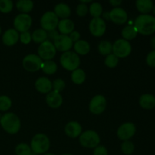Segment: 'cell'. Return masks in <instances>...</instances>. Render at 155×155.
I'll use <instances>...</instances> for the list:
<instances>
[{
    "instance_id": "49",
    "label": "cell",
    "mask_w": 155,
    "mask_h": 155,
    "mask_svg": "<svg viewBox=\"0 0 155 155\" xmlns=\"http://www.w3.org/2000/svg\"><path fill=\"white\" fill-rule=\"evenodd\" d=\"M61 155H72V154H61Z\"/></svg>"
},
{
    "instance_id": "38",
    "label": "cell",
    "mask_w": 155,
    "mask_h": 155,
    "mask_svg": "<svg viewBox=\"0 0 155 155\" xmlns=\"http://www.w3.org/2000/svg\"><path fill=\"white\" fill-rule=\"evenodd\" d=\"M89 12V7H88L87 5L86 4H81L79 5L77 8V14L78 16L80 17H84L87 15V13Z\"/></svg>"
},
{
    "instance_id": "31",
    "label": "cell",
    "mask_w": 155,
    "mask_h": 155,
    "mask_svg": "<svg viewBox=\"0 0 155 155\" xmlns=\"http://www.w3.org/2000/svg\"><path fill=\"white\" fill-rule=\"evenodd\" d=\"M89 13L93 17V18H100L102 15V6L98 2H93L89 6Z\"/></svg>"
},
{
    "instance_id": "15",
    "label": "cell",
    "mask_w": 155,
    "mask_h": 155,
    "mask_svg": "<svg viewBox=\"0 0 155 155\" xmlns=\"http://www.w3.org/2000/svg\"><path fill=\"white\" fill-rule=\"evenodd\" d=\"M110 20L116 24H124L128 19L127 12L121 8L116 7L110 12Z\"/></svg>"
},
{
    "instance_id": "51",
    "label": "cell",
    "mask_w": 155,
    "mask_h": 155,
    "mask_svg": "<svg viewBox=\"0 0 155 155\" xmlns=\"http://www.w3.org/2000/svg\"><path fill=\"white\" fill-rule=\"evenodd\" d=\"M1 117H2V115H1V113H0V119H1Z\"/></svg>"
},
{
    "instance_id": "39",
    "label": "cell",
    "mask_w": 155,
    "mask_h": 155,
    "mask_svg": "<svg viewBox=\"0 0 155 155\" xmlns=\"http://www.w3.org/2000/svg\"><path fill=\"white\" fill-rule=\"evenodd\" d=\"M19 39L23 44L27 45V44L30 43L32 40L31 34H30V33L29 31L24 32V33H21Z\"/></svg>"
},
{
    "instance_id": "43",
    "label": "cell",
    "mask_w": 155,
    "mask_h": 155,
    "mask_svg": "<svg viewBox=\"0 0 155 155\" xmlns=\"http://www.w3.org/2000/svg\"><path fill=\"white\" fill-rule=\"evenodd\" d=\"M58 31H56L55 30H51V31H49L48 33V37L50 38V39H51V40L54 41V39H55V38L57 37L58 36Z\"/></svg>"
},
{
    "instance_id": "10",
    "label": "cell",
    "mask_w": 155,
    "mask_h": 155,
    "mask_svg": "<svg viewBox=\"0 0 155 155\" xmlns=\"http://www.w3.org/2000/svg\"><path fill=\"white\" fill-rule=\"evenodd\" d=\"M22 63L23 67L26 71L29 72H36L41 69L42 61L39 55L30 54L24 57Z\"/></svg>"
},
{
    "instance_id": "42",
    "label": "cell",
    "mask_w": 155,
    "mask_h": 155,
    "mask_svg": "<svg viewBox=\"0 0 155 155\" xmlns=\"http://www.w3.org/2000/svg\"><path fill=\"white\" fill-rule=\"evenodd\" d=\"M69 37H70V39H71V41H72L73 42H77V41L80 40V33H79V32L74 30V31H73L72 33L70 34Z\"/></svg>"
},
{
    "instance_id": "4",
    "label": "cell",
    "mask_w": 155,
    "mask_h": 155,
    "mask_svg": "<svg viewBox=\"0 0 155 155\" xmlns=\"http://www.w3.org/2000/svg\"><path fill=\"white\" fill-rule=\"evenodd\" d=\"M60 62L61 66L65 70L74 71L78 69V67L80 64V59L77 53L68 51L61 54L60 58Z\"/></svg>"
},
{
    "instance_id": "32",
    "label": "cell",
    "mask_w": 155,
    "mask_h": 155,
    "mask_svg": "<svg viewBox=\"0 0 155 155\" xmlns=\"http://www.w3.org/2000/svg\"><path fill=\"white\" fill-rule=\"evenodd\" d=\"M32 150L26 143H21L15 148V154L17 155H31Z\"/></svg>"
},
{
    "instance_id": "7",
    "label": "cell",
    "mask_w": 155,
    "mask_h": 155,
    "mask_svg": "<svg viewBox=\"0 0 155 155\" xmlns=\"http://www.w3.org/2000/svg\"><path fill=\"white\" fill-rule=\"evenodd\" d=\"M59 23V19L57 15L53 12H46L43 14L40 20L42 29L45 31H51L55 30Z\"/></svg>"
},
{
    "instance_id": "47",
    "label": "cell",
    "mask_w": 155,
    "mask_h": 155,
    "mask_svg": "<svg viewBox=\"0 0 155 155\" xmlns=\"http://www.w3.org/2000/svg\"><path fill=\"white\" fill-rule=\"evenodd\" d=\"M43 155H55V154H52V153H45V154H44Z\"/></svg>"
},
{
    "instance_id": "12",
    "label": "cell",
    "mask_w": 155,
    "mask_h": 155,
    "mask_svg": "<svg viewBox=\"0 0 155 155\" xmlns=\"http://www.w3.org/2000/svg\"><path fill=\"white\" fill-rule=\"evenodd\" d=\"M89 31L92 36L100 37L103 36L106 31V24L101 18H92L89 23Z\"/></svg>"
},
{
    "instance_id": "48",
    "label": "cell",
    "mask_w": 155,
    "mask_h": 155,
    "mask_svg": "<svg viewBox=\"0 0 155 155\" xmlns=\"http://www.w3.org/2000/svg\"><path fill=\"white\" fill-rule=\"evenodd\" d=\"M153 13H154V15H155V6H154V7H153Z\"/></svg>"
},
{
    "instance_id": "1",
    "label": "cell",
    "mask_w": 155,
    "mask_h": 155,
    "mask_svg": "<svg viewBox=\"0 0 155 155\" xmlns=\"http://www.w3.org/2000/svg\"><path fill=\"white\" fill-rule=\"evenodd\" d=\"M134 24L138 33L142 35L148 36L155 32V18L152 15H139L136 18Z\"/></svg>"
},
{
    "instance_id": "30",
    "label": "cell",
    "mask_w": 155,
    "mask_h": 155,
    "mask_svg": "<svg viewBox=\"0 0 155 155\" xmlns=\"http://www.w3.org/2000/svg\"><path fill=\"white\" fill-rule=\"evenodd\" d=\"M98 51L104 56H107L112 52V44L109 41H101L98 45Z\"/></svg>"
},
{
    "instance_id": "34",
    "label": "cell",
    "mask_w": 155,
    "mask_h": 155,
    "mask_svg": "<svg viewBox=\"0 0 155 155\" xmlns=\"http://www.w3.org/2000/svg\"><path fill=\"white\" fill-rule=\"evenodd\" d=\"M13 2L11 0H0V12L8 14L13 9Z\"/></svg>"
},
{
    "instance_id": "21",
    "label": "cell",
    "mask_w": 155,
    "mask_h": 155,
    "mask_svg": "<svg viewBox=\"0 0 155 155\" xmlns=\"http://www.w3.org/2000/svg\"><path fill=\"white\" fill-rule=\"evenodd\" d=\"M54 13L57 15L58 18L62 19H68L71 14V8L65 3H59L54 7Z\"/></svg>"
},
{
    "instance_id": "17",
    "label": "cell",
    "mask_w": 155,
    "mask_h": 155,
    "mask_svg": "<svg viewBox=\"0 0 155 155\" xmlns=\"http://www.w3.org/2000/svg\"><path fill=\"white\" fill-rule=\"evenodd\" d=\"M45 101L50 107L55 109L58 108L63 103V98L59 92L53 91V92H50L49 93L47 94Z\"/></svg>"
},
{
    "instance_id": "41",
    "label": "cell",
    "mask_w": 155,
    "mask_h": 155,
    "mask_svg": "<svg viewBox=\"0 0 155 155\" xmlns=\"http://www.w3.org/2000/svg\"><path fill=\"white\" fill-rule=\"evenodd\" d=\"M93 155H108V151L104 146L98 145L94 149Z\"/></svg>"
},
{
    "instance_id": "3",
    "label": "cell",
    "mask_w": 155,
    "mask_h": 155,
    "mask_svg": "<svg viewBox=\"0 0 155 155\" xmlns=\"http://www.w3.org/2000/svg\"><path fill=\"white\" fill-rule=\"evenodd\" d=\"M50 148V141L46 135L38 133L35 135L31 140L30 148L35 154H45Z\"/></svg>"
},
{
    "instance_id": "36",
    "label": "cell",
    "mask_w": 155,
    "mask_h": 155,
    "mask_svg": "<svg viewBox=\"0 0 155 155\" xmlns=\"http://www.w3.org/2000/svg\"><path fill=\"white\" fill-rule=\"evenodd\" d=\"M135 149L134 144L130 141H125L121 145V151L126 155H130L133 153Z\"/></svg>"
},
{
    "instance_id": "45",
    "label": "cell",
    "mask_w": 155,
    "mask_h": 155,
    "mask_svg": "<svg viewBox=\"0 0 155 155\" xmlns=\"http://www.w3.org/2000/svg\"><path fill=\"white\" fill-rule=\"evenodd\" d=\"M103 18H105L106 20H110V14H109V12L108 13L105 12V13L103 14Z\"/></svg>"
},
{
    "instance_id": "25",
    "label": "cell",
    "mask_w": 155,
    "mask_h": 155,
    "mask_svg": "<svg viewBox=\"0 0 155 155\" xmlns=\"http://www.w3.org/2000/svg\"><path fill=\"white\" fill-rule=\"evenodd\" d=\"M16 8L22 14H28L33 8V2L31 0H19L16 2Z\"/></svg>"
},
{
    "instance_id": "50",
    "label": "cell",
    "mask_w": 155,
    "mask_h": 155,
    "mask_svg": "<svg viewBox=\"0 0 155 155\" xmlns=\"http://www.w3.org/2000/svg\"><path fill=\"white\" fill-rule=\"evenodd\" d=\"M1 33H2V28L1 27H0V34H1Z\"/></svg>"
},
{
    "instance_id": "37",
    "label": "cell",
    "mask_w": 155,
    "mask_h": 155,
    "mask_svg": "<svg viewBox=\"0 0 155 155\" xmlns=\"http://www.w3.org/2000/svg\"><path fill=\"white\" fill-rule=\"evenodd\" d=\"M66 86V84H65V82L62 79H56V80H54L52 83V88L54 89V92H60L61 91L64 90V89Z\"/></svg>"
},
{
    "instance_id": "33",
    "label": "cell",
    "mask_w": 155,
    "mask_h": 155,
    "mask_svg": "<svg viewBox=\"0 0 155 155\" xmlns=\"http://www.w3.org/2000/svg\"><path fill=\"white\" fill-rule=\"evenodd\" d=\"M12 100L7 95H0V111H7L12 107Z\"/></svg>"
},
{
    "instance_id": "13",
    "label": "cell",
    "mask_w": 155,
    "mask_h": 155,
    "mask_svg": "<svg viewBox=\"0 0 155 155\" xmlns=\"http://www.w3.org/2000/svg\"><path fill=\"white\" fill-rule=\"evenodd\" d=\"M136 131V126L133 123H125L118 128L117 135L120 140L129 141L135 135Z\"/></svg>"
},
{
    "instance_id": "8",
    "label": "cell",
    "mask_w": 155,
    "mask_h": 155,
    "mask_svg": "<svg viewBox=\"0 0 155 155\" xmlns=\"http://www.w3.org/2000/svg\"><path fill=\"white\" fill-rule=\"evenodd\" d=\"M38 54L42 60L51 61L56 54V48L54 44L48 40L41 43L38 48Z\"/></svg>"
},
{
    "instance_id": "16",
    "label": "cell",
    "mask_w": 155,
    "mask_h": 155,
    "mask_svg": "<svg viewBox=\"0 0 155 155\" xmlns=\"http://www.w3.org/2000/svg\"><path fill=\"white\" fill-rule=\"evenodd\" d=\"M20 36L18 34V32L15 29H8L5 30L2 35V40L4 45L7 46H12L15 45L19 40Z\"/></svg>"
},
{
    "instance_id": "24",
    "label": "cell",
    "mask_w": 155,
    "mask_h": 155,
    "mask_svg": "<svg viewBox=\"0 0 155 155\" xmlns=\"http://www.w3.org/2000/svg\"><path fill=\"white\" fill-rule=\"evenodd\" d=\"M74 50L77 54L86 55L90 51V45L86 40H79L74 43Z\"/></svg>"
},
{
    "instance_id": "14",
    "label": "cell",
    "mask_w": 155,
    "mask_h": 155,
    "mask_svg": "<svg viewBox=\"0 0 155 155\" xmlns=\"http://www.w3.org/2000/svg\"><path fill=\"white\" fill-rule=\"evenodd\" d=\"M53 44H54L56 50L59 51H63V52L70 51V49L73 46V42L70 39L69 36L62 34L58 35L55 38Z\"/></svg>"
},
{
    "instance_id": "9",
    "label": "cell",
    "mask_w": 155,
    "mask_h": 155,
    "mask_svg": "<svg viewBox=\"0 0 155 155\" xmlns=\"http://www.w3.org/2000/svg\"><path fill=\"white\" fill-rule=\"evenodd\" d=\"M32 18L28 14H19L14 20L15 30L21 33L28 31L32 25Z\"/></svg>"
},
{
    "instance_id": "29",
    "label": "cell",
    "mask_w": 155,
    "mask_h": 155,
    "mask_svg": "<svg viewBox=\"0 0 155 155\" xmlns=\"http://www.w3.org/2000/svg\"><path fill=\"white\" fill-rule=\"evenodd\" d=\"M71 80L75 84H82L86 80V73L84 72L83 70L78 68V69L75 70L72 72V74H71Z\"/></svg>"
},
{
    "instance_id": "5",
    "label": "cell",
    "mask_w": 155,
    "mask_h": 155,
    "mask_svg": "<svg viewBox=\"0 0 155 155\" xmlns=\"http://www.w3.org/2000/svg\"><path fill=\"white\" fill-rule=\"evenodd\" d=\"M80 143L86 148H95L100 143V137L96 132L87 130L81 133L80 136Z\"/></svg>"
},
{
    "instance_id": "18",
    "label": "cell",
    "mask_w": 155,
    "mask_h": 155,
    "mask_svg": "<svg viewBox=\"0 0 155 155\" xmlns=\"http://www.w3.org/2000/svg\"><path fill=\"white\" fill-rule=\"evenodd\" d=\"M35 88L41 93H49L52 89V83L46 77H40L35 82Z\"/></svg>"
},
{
    "instance_id": "20",
    "label": "cell",
    "mask_w": 155,
    "mask_h": 155,
    "mask_svg": "<svg viewBox=\"0 0 155 155\" xmlns=\"http://www.w3.org/2000/svg\"><path fill=\"white\" fill-rule=\"evenodd\" d=\"M59 32L62 35L71 34L74 30V24L71 20L70 19H62L59 21L58 25Z\"/></svg>"
},
{
    "instance_id": "26",
    "label": "cell",
    "mask_w": 155,
    "mask_h": 155,
    "mask_svg": "<svg viewBox=\"0 0 155 155\" xmlns=\"http://www.w3.org/2000/svg\"><path fill=\"white\" fill-rule=\"evenodd\" d=\"M137 33L138 32L134 26L128 25L123 29L121 34H122L124 39L129 41L135 39L136 37V36H137Z\"/></svg>"
},
{
    "instance_id": "27",
    "label": "cell",
    "mask_w": 155,
    "mask_h": 155,
    "mask_svg": "<svg viewBox=\"0 0 155 155\" xmlns=\"http://www.w3.org/2000/svg\"><path fill=\"white\" fill-rule=\"evenodd\" d=\"M32 40L36 43H42L45 41H46L48 38V33L43 29H37L35 30L31 35Z\"/></svg>"
},
{
    "instance_id": "11",
    "label": "cell",
    "mask_w": 155,
    "mask_h": 155,
    "mask_svg": "<svg viewBox=\"0 0 155 155\" xmlns=\"http://www.w3.org/2000/svg\"><path fill=\"white\" fill-rule=\"evenodd\" d=\"M107 107V100L103 95H98L94 96L89 103V111L94 114H101Z\"/></svg>"
},
{
    "instance_id": "46",
    "label": "cell",
    "mask_w": 155,
    "mask_h": 155,
    "mask_svg": "<svg viewBox=\"0 0 155 155\" xmlns=\"http://www.w3.org/2000/svg\"><path fill=\"white\" fill-rule=\"evenodd\" d=\"M151 45L153 48L155 49V36L151 39Z\"/></svg>"
},
{
    "instance_id": "19",
    "label": "cell",
    "mask_w": 155,
    "mask_h": 155,
    "mask_svg": "<svg viewBox=\"0 0 155 155\" xmlns=\"http://www.w3.org/2000/svg\"><path fill=\"white\" fill-rule=\"evenodd\" d=\"M64 131L67 136L72 139H75L81 135L82 127L79 123L76 121H71L65 126Z\"/></svg>"
},
{
    "instance_id": "22",
    "label": "cell",
    "mask_w": 155,
    "mask_h": 155,
    "mask_svg": "<svg viewBox=\"0 0 155 155\" xmlns=\"http://www.w3.org/2000/svg\"><path fill=\"white\" fill-rule=\"evenodd\" d=\"M139 104L146 110H151L155 107V97L151 94L142 95L139 98Z\"/></svg>"
},
{
    "instance_id": "40",
    "label": "cell",
    "mask_w": 155,
    "mask_h": 155,
    "mask_svg": "<svg viewBox=\"0 0 155 155\" xmlns=\"http://www.w3.org/2000/svg\"><path fill=\"white\" fill-rule=\"evenodd\" d=\"M147 64L151 68H155V50L151 51L146 57Z\"/></svg>"
},
{
    "instance_id": "35",
    "label": "cell",
    "mask_w": 155,
    "mask_h": 155,
    "mask_svg": "<svg viewBox=\"0 0 155 155\" xmlns=\"http://www.w3.org/2000/svg\"><path fill=\"white\" fill-rule=\"evenodd\" d=\"M119 63V58L114 55V54H110L109 55L106 56V58L104 60V64L107 67L110 68H114L117 66Z\"/></svg>"
},
{
    "instance_id": "44",
    "label": "cell",
    "mask_w": 155,
    "mask_h": 155,
    "mask_svg": "<svg viewBox=\"0 0 155 155\" xmlns=\"http://www.w3.org/2000/svg\"><path fill=\"white\" fill-rule=\"evenodd\" d=\"M122 3V1L121 0H110V4L112 6H118Z\"/></svg>"
},
{
    "instance_id": "23",
    "label": "cell",
    "mask_w": 155,
    "mask_h": 155,
    "mask_svg": "<svg viewBox=\"0 0 155 155\" xmlns=\"http://www.w3.org/2000/svg\"><path fill=\"white\" fill-rule=\"evenodd\" d=\"M136 5L138 11L143 15H148L153 9V2L151 0H137Z\"/></svg>"
},
{
    "instance_id": "28",
    "label": "cell",
    "mask_w": 155,
    "mask_h": 155,
    "mask_svg": "<svg viewBox=\"0 0 155 155\" xmlns=\"http://www.w3.org/2000/svg\"><path fill=\"white\" fill-rule=\"evenodd\" d=\"M41 68L45 74L52 75V74H55L57 71L58 66L55 62H54L53 61H45L44 62H42Z\"/></svg>"
},
{
    "instance_id": "2",
    "label": "cell",
    "mask_w": 155,
    "mask_h": 155,
    "mask_svg": "<svg viewBox=\"0 0 155 155\" xmlns=\"http://www.w3.org/2000/svg\"><path fill=\"white\" fill-rule=\"evenodd\" d=\"M2 128L9 134H16L21 129V120L18 115L14 113H6L0 119Z\"/></svg>"
},
{
    "instance_id": "6",
    "label": "cell",
    "mask_w": 155,
    "mask_h": 155,
    "mask_svg": "<svg viewBox=\"0 0 155 155\" xmlns=\"http://www.w3.org/2000/svg\"><path fill=\"white\" fill-rule=\"evenodd\" d=\"M112 51L114 55L119 58H127L131 54L132 45L128 41L124 39H120L115 41L112 45Z\"/></svg>"
}]
</instances>
